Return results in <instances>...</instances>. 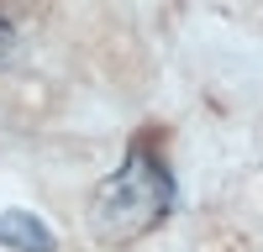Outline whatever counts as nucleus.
Returning a JSON list of instances; mask_svg holds the SVG:
<instances>
[{"mask_svg": "<svg viewBox=\"0 0 263 252\" xmlns=\"http://www.w3.org/2000/svg\"><path fill=\"white\" fill-rule=\"evenodd\" d=\"M174 210V179L168 168L147 153L132 147L126 163L90 195V231L100 242H137Z\"/></svg>", "mask_w": 263, "mask_h": 252, "instance_id": "1", "label": "nucleus"}, {"mask_svg": "<svg viewBox=\"0 0 263 252\" xmlns=\"http://www.w3.org/2000/svg\"><path fill=\"white\" fill-rule=\"evenodd\" d=\"M0 242L16 252H53V231L42 226L32 210H6L0 216Z\"/></svg>", "mask_w": 263, "mask_h": 252, "instance_id": "2", "label": "nucleus"}, {"mask_svg": "<svg viewBox=\"0 0 263 252\" xmlns=\"http://www.w3.org/2000/svg\"><path fill=\"white\" fill-rule=\"evenodd\" d=\"M11 42H16V32H11V21H0V58L11 53Z\"/></svg>", "mask_w": 263, "mask_h": 252, "instance_id": "3", "label": "nucleus"}]
</instances>
